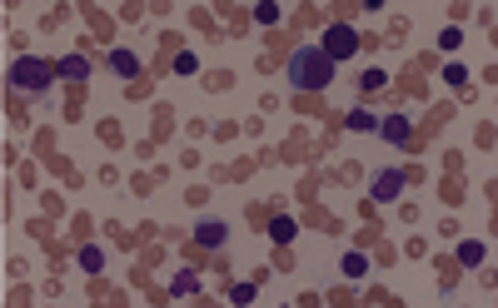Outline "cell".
<instances>
[{
	"label": "cell",
	"instance_id": "6da1fadb",
	"mask_svg": "<svg viewBox=\"0 0 498 308\" xmlns=\"http://www.w3.org/2000/svg\"><path fill=\"white\" fill-rule=\"evenodd\" d=\"M329 80H334V60H329L319 45H299V50L289 55V90L319 95V90H329Z\"/></svg>",
	"mask_w": 498,
	"mask_h": 308
},
{
	"label": "cell",
	"instance_id": "7a4b0ae2",
	"mask_svg": "<svg viewBox=\"0 0 498 308\" xmlns=\"http://www.w3.org/2000/svg\"><path fill=\"white\" fill-rule=\"evenodd\" d=\"M50 80H60L55 65H50V60H35V55H21V60L11 65V75H6L11 95H21V100H40V95H50Z\"/></svg>",
	"mask_w": 498,
	"mask_h": 308
},
{
	"label": "cell",
	"instance_id": "3957f363",
	"mask_svg": "<svg viewBox=\"0 0 498 308\" xmlns=\"http://www.w3.org/2000/svg\"><path fill=\"white\" fill-rule=\"evenodd\" d=\"M319 50H324V55H329L334 65H339V60H349V55L359 50V35H354V25H329V30H324V45H319Z\"/></svg>",
	"mask_w": 498,
	"mask_h": 308
},
{
	"label": "cell",
	"instance_id": "277c9868",
	"mask_svg": "<svg viewBox=\"0 0 498 308\" xmlns=\"http://www.w3.org/2000/svg\"><path fill=\"white\" fill-rule=\"evenodd\" d=\"M404 169H379L374 174V184H369V194L379 199V204H399V194H404Z\"/></svg>",
	"mask_w": 498,
	"mask_h": 308
},
{
	"label": "cell",
	"instance_id": "5b68a950",
	"mask_svg": "<svg viewBox=\"0 0 498 308\" xmlns=\"http://www.w3.org/2000/svg\"><path fill=\"white\" fill-rule=\"evenodd\" d=\"M224 234H229L224 219H199V224H194V244H199V249H224Z\"/></svg>",
	"mask_w": 498,
	"mask_h": 308
},
{
	"label": "cell",
	"instance_id": "8992f818",
	"mask_svg": "<svg viewBox=\"0 0 498 308\" xmlns=\"http://www.w3.org/2000/svg\"><path fill=\"white\" fill-rule=\"evenodd\" d=\"M55 75H60L65 85H80V80H90V60H85V55H65V60L55 65Z\"/></svg>",
	"mask_w": 498,
	"mask_h": 308
},
{
	"label": "cell",
	"instance_id": "52a82bcc",
	"mask_svg": "<svg viewBox=\"0 0 498 308\" xmlns=\"http://www.w3.org/2000/svg\"><path fill=\"white\" fill-rule=\"evenodd\" d=\"M379 135H384L389 144H409V135H414V130H409V120H404V115H384V120H379Z\"/></svg>",
	"mask_w": 498,
	"mask_h": 308
},
{
	"label": "cell",
	"instance_id": "ba28073f",
	"mask_svg": "<svg viewBox=\"0 0 498 308\" xmlns=\"http://www.w3.org/2000/svg\"><path fill=\"white\" fill-rule=\"evenodd\" d=\"M110 70L130 80V75H140V55H130V50H110Z\"/></svg>",
	"mask_w": 498,
	"mask_h": 308
},
{
	"label": "cell",
	"instance_id": "9c48e42d",
	"mask_svg": "<svg viewBox=\"0 0 498 308\" xmlns=\"http://www.w3.org/2000/svg\"><path fill=\"white\" fill-rule=\"evenodd\" d=\"M458 263H463V268H478V263H483V244H478V239H463V244H458Z\"/></svg>",
	"mask_w": 498,
	"mask_h": 308
},
{
	"label": "cell",
	"instance_id": "30bf717a",
	"mask_svg": "<svg viewBox=\"0 0 498 308\" xmlns=\"http://www.w3.org/2000/svg\"><path fill=\"white\" fill-rule=\"evenodd\" d=\"M170 288H175V293H179V298H189V293H199V273H194V268H179V273H175V283H170Z\"/></svg>",
	"mask_w": 498,
	"mask_h": 308
},
{
	"label": "cell",
	"instance_id": "8fae6325",
	"mask_svg": "<svg viewBox=\"0 0 498 308\" xmlns=\"http://www.w3.org/2000/svg\"><path fill=\"white\" fill-rule=\"evenodd\" d=\"M294 234H299V229H294V219H289V214H280V219L270 224V239H275V244H289Z\"/></svg>",
	"mask_w": 498,
	"mask_h": 308
},
{
	"label": "cell",
	"instance_id": "7c38bea8",
	"mask_svg": "<svg viewBox=\"0 0 498 308\" xmlns=\"http://www.w3.org/2000/svg\"><path fill=\"white\" fill-rule=\"evenodd\" d=\"M344 125H349L354 135H364V130H379V115H369V110H354V115H349Z\"/></svg>",
	"mask_w": 498,
	"mask_h": 308
},
{
	"label": "cell",
	"instance_id": "4fadbf2b",
	"mask_svg": "<svg viewBox=\"0 0 498 308\" xmlns=\"http://www.w3.org/2000/svg\"><path fill=\"white\" fill-rule=\"evenodd\" d=\"M100 263H105V253H100L95 244H85V249H80V268H85V273H95Z\"/></svg>",
	"mask_w": 498,
	"mask_h": 308
},
{
	"label": "cell",
	"instance_id": "5bb4252c",
	"mask_svg": "<svg viewBox=\"0 0 498 308\" xmlns=\"http://www.w3.org/2000/svg\"><path fill=\"white\" fill-rule=\"evenodd\" d=\"M344 273H349V278H364V273H369L364 253H344Z\"/></svg>",
	"mask_w": 498,
	"mask_h": 308
},
{
	"label": "cell",
	"instance_id": "9a60e30c",
	"mask_svg": "<svg viewBox=\"0 0 498 308\" xmlns=\"http://www.w3.org/2000/svg\"><path fill=\"white\" fill-rule=\"evenodd\" d=\"M255 21L260 25H275L280 21V6H270V0H265V6H255Z\"/></svg>",
	"mask_w": 498,
	"mask_h": 308
},
{
	"label": "cell",
	"instance_id": "2e32d148",
	"mask_svg": "<svg viewBox=\"0 0 498 308\" xmlns=\"http://www.w3.org/2000/svg\"><path fill=\"white\" fill-rule=\"evenodd\" d=\"M175 70H179V75H194V70H199V60H194V50H184V55L175 60Z\"/></svg>",
	"mask_w": 498,
	"mask_h": 308
},
{
	"label": "cell",
	"instance_id": "e0dca14e",
	"mask_svg": "<svg viewBox=\"0 0 498 308\" xmlns=\"http://www.w3.org/2000/svg\"><path fill=\"white\" fill-rule=\"evenodd\" d=\"M229 298H234V303H249V298H255V283H234Z\"/></svg>",
	"mask_w": 498,
	"mask_h": 308
},
{
	"label": "cell",
	"instance_id": "ac0fdd59",
	"mask_svg": "<svg viewBox=\"0 0 498 308\" xmlns=\"http://www.w3.org/2000/svg\"><path fill=\"white\" fill-rule=\"evenodd\" d=\"M458 40H463V35H458V30H453V25H448V30H443V35H438V45H443V50H458Z\"/></svg>",
	"mask_w": 498,
	"mask_h": 308
},
{
	"label": "cell",
	"instance_id": "d6986e66",
	"mask_svg": "<svg viewBox=\"0 0 498 308\" xmlns=\"http://www.w3.org/2000/svg\"><path fill=\"white\" fill-rule=\"evenodd\" d=\"M443 80H448V85H463V80H468V70H463V65H448V70H443Z\"/></svg>",
	"mask_w": 498,
	"mask_h": 308
},
{
	"label": "cell",
	"instance_id": "ffe728a7",
	"mask_svg": "<svg viewBox=\"0 0 498 308\" xmlns=\"http://www.w3.org/2000/svg\"><path fill=\"white\" fill-rule=\"evenodd\" d=\"M384 80H389V75H384V70H369V75H364V90H379V85H384Z\"/></svg>",
	"mask_w": 498,
	"mask_h": 308
}]
</instances>
